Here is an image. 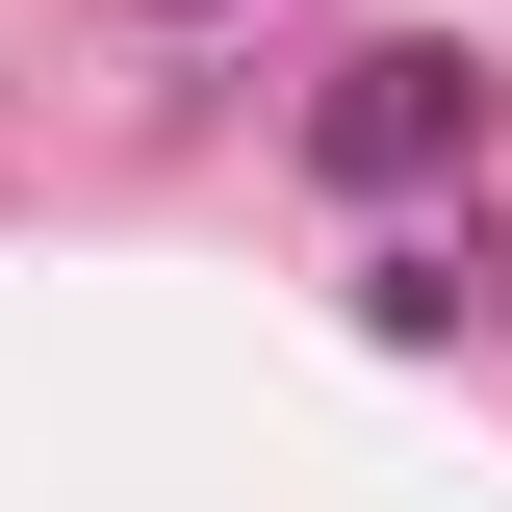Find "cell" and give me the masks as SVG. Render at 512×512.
Segmentation results:
<instances>
[{
  "label": "cell",
  "mask_w": 512,
  "mask_h": 512,
  "mask_svg": "<svg viewBox=\"0 0 512 512\" xmlns=\"http://www.w3.org/2000/svg\"><path fill=\"white\" fill-rule=\"evenodd\" d=\"M436 128H461V103H436V52H384L359 103H333V154H359V180H410V154H436Z\"/></svg>",
  "instance_id": "cell-1"
}]
</instances>
